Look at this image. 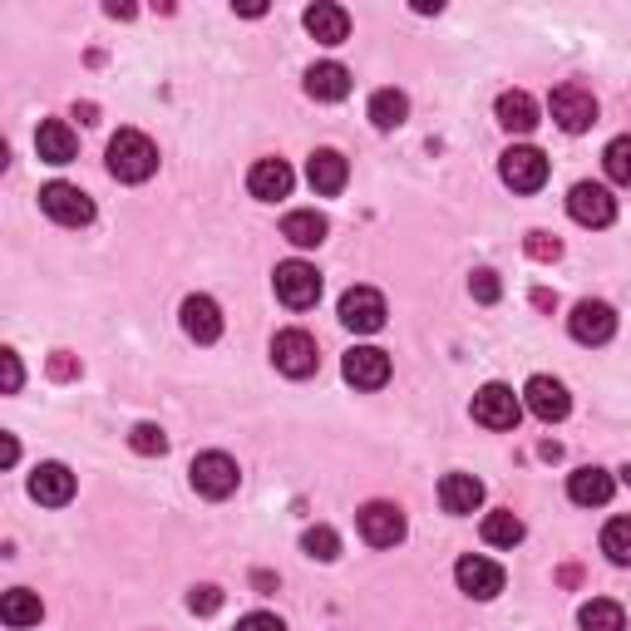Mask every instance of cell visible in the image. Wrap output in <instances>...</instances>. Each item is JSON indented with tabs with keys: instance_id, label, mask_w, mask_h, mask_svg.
Masks as SVG:
<instances>
[{
	"instance_id": "cell-13",
	"label": "cell",
	"mask_w": 631,
	"mask_h": 631,
	"mask_svg": "<svg viewBox=\"0 0 631 631\" xmlns=\"http://www.w3.org/2000/svg\"><path fill=\"white\" fill-rule=\"evenodd\" d=\"M567 331L582 345H607L617 335V311L607 301H577L573 316H567Z\"/></svg>"
},
{
	"instance_id": "cell-19",
	"label": "cell",
	"mask_w": 631,
	"mask_h": 631,
	"mask_svg": "<svg viewBox=\"0 0 631 631\" xmlns=\"http://www.w3.org/2000/svg\"><path fill=\"white\" fill-rule=\"evenodd\" d=\"M291 183H297V173H291L281 158H257L247 173V193L261 197V203H277V197L291 193Z\"/></svg>"
},
{
	"instance_id": "cell-30",
	"label": "cell",
	"mask_w": 631,
	"mask_h": 631,
	"mask_svg": "<svg viewBox=\"0 0 631 631\" xmlns=\"http://www.w3.org/2000/svg\"><path fill=\"white\" fill-rule=\"evenodd\" d=\"M577 622H582V631H627V612L612 597H592V602L577 612Z\"/></svg>"
},
{
	"instance_id": "cell-9",
	"label": "cell",
	"mask_w": 631,
	"mask_h": 631,
	"mask_svg": "<svg viewBox=\"0 0 631 631\" xmlns=\"http://www.w3.org/2000/svg\"><path fill=\"white\" fill-rule=\"evenodd\" d=\"M473 419H479L483 429H518L523 419V395H513L509 385H483L479 395H473Z\"/></svg>"
},
{
	"instance_id": "cell-18",
	"label": "cell",
	"mask_w": 631,
	"mask_h": 631,
	"mask_svg": "<svg viewBox=\"0 0 631 631\" xmlns=\"http://www.w3.org/2000/svg\"><path fill=\"white\" fill-rule=\"evenodd\" d=\"M178 321H183L188 341H197V345H213L217 335H223V311H217L213 297H188Z\"/></svg>"
},
{
	"instance_id": "cell-3",
	"label": "cell",
	"mask_w": 631,
	"mask_h": 631,
	"mask_svg": "<svg viewBox=\"0 0 631 631\" xmlns=\"http://www.w3.org/2000/svg\"><path fill=\"white\" fill-rule=\"evenodd\" d=\"M271 287H277V301L291 311H311L321 301V271L311 261H281L271 271Z\"/></svg>"
},
{
	"instance_id": "cell-11",
	"label": "cell",
	"mask_w": 631,
	"mask_h": 631,
	"mask_svg": "<svg viewBox=\"0 0 631 631\" xmlns=\"http://www.w3.org/2000/svg\"><path fill=\"white\" fill-rule=\"evenodd\" d=\"M40 207H45V217H55L60 227H84V223H94L89 193H79L75 183H45V188H40Z\"/></svg>"
},
{
	"instance_id": "cell-23",
	"label": "cell",
	"mask_w": 631,
	"mask_h": 631,
	"mask_svg": "<svg viewBox=\"0 0 631 631\" xmlns=\"http://www.w3.org/2000/svg\"><path fill=\"white\" fill-rule=\"evenodd\" d=\"M307 94L316 104H341L345 94H351V69L335 65V60H325V65H311L307 69Z\"/></svg>"
},
{
	"instance_id": "cell-27",
	"label": "cell",
	"mask_w": 631,
	"mask_h": 631,
	"mask_svg": "<svg viewBox=\"0 0 631 631\" xmlns=\"http://www.w3.org/2000/svg\"><path fill=\"white\" fill-rule=\"evenodd\" d=\"M325 217L316 213V207H301V213H287V223H281V237L291 242V247H321L325 242Z\"/></svg>"
},
{
	"instance_id": "cell-8",
	"label": "cell",
	"mask_w": 631,
	"mask_h": 631,
	"mask_svg": "<svg viewBox=\"0 0 631 631\" xmlns=\"http://www.w3.org/2000/svg\"><path fill=\"white\" fill-rule=\"evenodd\" d=\"M271 365H277L281 375H291V381H307V375H316L321 355H316V341L307 331H277V341H271Z\"/></svg>"
},
{
	"instance_id": "cell-34",
	"label": "cell",
	"mask_w": 631,
	"mask_h": 631,
	"mask_svg": "<svg viewBox=\"0 0 631 631\" xmlns=\"http://www.w3.org/2000/svg\"><path fill=\"white\" fill-rule=\"evenodd\" d=\"M129 449H133V454H163V449H168V435H163V429H158V425H133L129 429Z\"/></svg>"
},
{
	"instance_id": "cell-38",
	"label": "cell",
	"mask_w": 631,
	"mask_h": 631,
	"mask_svg": "<svg viewBox=\"0 0 631 631\" xmlns=\"http://www.w3.org/2000/svg\"><path fill=\"white\" fill-rule=\"evenodd\" d=\"M237 631H287V622L281 617H271V612H252V617H242Z\"/></svg>"
},
{
	"instance_id": "cell-15",
	"label": "cell",
	"mask_w": 631,
	"mask_h": 631,
	"mask_svg": "<svg viewBox=\"0 0 631 631\" xmlns=\"http://www.w3.org/2000/svg\"><path fill=\"white\" fill-rule=\"evenodd\" d=\"M341 371L355 391H381V385L391 381V355H385L381 345H355V351H345Z\"/></svg>"
},
{
	"instance_id": "cell-24",
	"label": "cell",
	"mask_w": 631,
	"mask_h": 631,
	"mask_svg": "<svg viewBox=\"0 0 631 631\" xmlns=\"http://www.w3.org/2000/svg\"><path fill=\"white\" fill-rule=\"evenodd\" d=\"M439 503H445V513H473L483 503V483L473 473H445L439 479Z\"/></svg>"
},
{
	"instance_id": "cell-32",
	"label": "cell",
	"mask_w": 631,
	"mask_h": 631,
	"mask_svg": "<svg viewBox=\"0 0 631 631\" xmlns=\"http://www.w3.org/2000/svg\"><path fill=\"white\" fill-rule=\"evenodd\" d=\"M602 553L612 557L617 567H631V518H612L602 528Z\"/></svg>"
},
{
	"instance_id": "cell-2",
	"label": "cell",
	"mask_w": 631,
	"mask_h": 631,
	"mask_svg": "<svg viewBox=\"0 0 631 631\" xmlns=\"http://www.w3.org/2000/svg\"><path fill=\"white\" fill-rule=\"evenodd\" d=\"M188 479H193V489L203 493V499L223 503V499H233V493H237L242 469H237V459H233V454H223V449H213V454H197V459H193V469H188Z\"/></svg>"
},
{
	"instance_id": "cell-20",
	"label": "cell",
	"mask_w": 631,
	"mask_h": 631,
	"mask_svg": "<svg viewBox=\"0 0 631 631\" xmlns=\"http://www.w3.org/2000/svg\"><path fill=\"white\" fill-rule=\"evenodd\" d=\"M30 499L45 503V509H65V503L75 499V473L65 464H40L30 473Z\"/></svg>"
},
{
	"instance_id": "cell-25",
	"label": "cell",
	"mask_w": 631,
	"mask_h": 631,
	"mask_svg": "<svg viewBox=\"0 0 631 631\" xmlns=\"http://www.w3.org/2000/svg\"><path fill=\"white\" fill-rule=\"evenodd\" d=\"M499 124L509 133H533L538 129V104H533V94H523V89L499 94Z\"/></svg>"
},
{
	"instance_id": "cell-7",
	"label": "cell",
	"mask_w": 631,
	"mask_h": 631,
	"mask_svg": "<svg viewBox=\"0 0 631 631\" xmlns=\"http://www.w3.org/2000/svg\"><path fill=\"white\" fill-rule=\"evenodd\" d=\"M385 297L375 287H351L341 297V325L345 331H355V335H375V331H385Z\"/></svg>"
},
{
	"instance_id": "cell-1",
	"label": "cell",
	"mask_w": 631,
	"mask_h": 631,
	"mask_svg": "<svg viewBox=\"0 0 631 631\" xmlns=\"http://www.w3.org/2000/svg\"><path fill=\"white\" fill-rule=\"evenodd\" d=\"M104 163H109V173L119 178V183H149L158 173V143L139 129H119L109 139V158H104Z\"/></svg>"
},
{
	"instance_id": "cell-35",
	"label": "cell",
	"mask_w": 631,
	"mask_h": 631,
	"mask_svg": "<svg viewBox=\"0 0 631 631\" xmlns=\"http://www.w3.org/2000/svg\"><path fill=\"white\" fill-rule=\"evenodd\" d=\"M469 297L473 301H483V307H493V301L503 297V281H499V271H489V267H479L469 277Z\"/></svg>"
},
{
	"instance_id": "cell-14",
	"label": "cell",
	"mask_w": 631,
	"mask_h": 631,
	"mask_svg": "<svg viewBox=\"0 0 631 631\" xmlns=\"http://www.w3.org/2000/svg\"><path fill=\"white\" fill-rule=\"evenodd\" d=\"M523 405H528L543 425H557V419H567V409H573V395H567V385L553 381V375H533V381L523 385Z\"/></svg>"
},
{
	"instance_id": "cell-16",
	"label": "cell",
	"mask_w": 631,
	"mask_h": 631,
	"mask_svg": "<svg viewBox=\"0 0 631 631\" xmlns=\"http://www.w3.org/2000/svg\"><path fill=\"white\" fill-rule=\"evenodd\" d=\"M35 153H40V163H55V168L75 163V158H79L75 129H69L65 119H45V124L35 129Z\"/></svg>"
},
{
	"instance_id": "cell-29",
	"label": "cell",
	"mask_w": 631,
	"mask_h": 631,
	"mask_svg": "<svg viewBox=\"0 0 631 631\" xmlns=\"http://www.w3.org/2000/svg\"><path fill=\"white\" fill-rule=\"evenodd\" d=\"M405 119H409V99H405L399 89H375V94H371V124H375V129L391 133V129H399Z\"/></svg>"
},
{
	"instance_id": "cell-41",
	"label": "cell",
	"mask_w": 631,
	"mask_h": 631,
	"mask_svg": "<svg viewBox=\"0 0 631 631\" xmlns=\"http://www.w3.org/2000/svg\"><path fill=\"white\" fill-rule=\"evenodd\" d=\"M622 483H627V489H631V464H627V469H622Z\"/></svg>"
},
{
	"instance_id": "cell-39",
	"label": "cell",
	"mask_w": 631,
	"mask_h": 631,
	"mask_svg": "<svg viewBox=\"0 0 631 631\" xmlns=\"http://www.w3.org/2000/svg\"><path fill=\"white\" fill-rule=\"evenodd\" d=\"M528 252H533V257H543V261H553V257H563V242L548 237V233H533L528 237Z\"/></svg>"
},
{
	"instance_id": "cell-12",
	"label": "cell",
	"mask_w": 631,
	"mask_h": 631,
	"mask_svg": "<svg viewBox=\"0 0 631 631\" xmlns=\"http://www.w3.org/2000/svg\"><path fill=\"white\" fill-rule=\"evenodd\" d=\"M567 213H573V223H582V227H612L617 223V197L607 193L602 183H577L573 193H567Z\"/></svg>"
},
{
	"instance_id": "cell-37",
	"label": "cell",
	"mask_w": 631,
	"mask_h": 631,
	"mask_svg": "<svg viewBox=\"0 0 631 631\" xmlns=\"http://www.w3.org/2000/svg\"><path fill=\"white\" fill-rule=\"evenodd\" d=\"M0 375H6V395H15L20 381H25V371H20V355H15V351H0Z\"/></svg>"
},
{
	"instance_id": "cell-26",
	"label": "cell",
	"mask_w": 631,
	"mask_h": 631,
	"mask_svg": "<svg viewBox=\"0 0 631 631\" xmlns=\"http://www.w3.org/2000/svg\"><path fill=\"white\" fill-rule=\"evenodd\" d=\"M0 617H6V627L25 631V627H40V617H45V607H40V592H30V587H15V592L0 597Z\"/></svg>"
},
{
	"instance_id": "cell-21",
	"label": "cell",
	"mask_w": 631,
	"mask_h": 631,
	"mask_svg": "<svg viewBox=\"0 0 631 631\" xmlns=\"http://www.w3.org/2000/svg\"><path fill=\"white\" fill-rule=\"evenodd\" d=\"M301 20H307L311 40H321V45H345V40H351V15H345V6L316 0V6H311Z\"/></svg>"
},
{
	"instance_id": "cell-36",
	"label": "cell",
	"mask_w": 631,
	"mask_h": 631,
	"mask_svg": "<svg viewBox=\"0 0 631 631\" xmlns=\"http://www.w3.org/2000/svg\"><path fill=\"white\" fill-rule=\"evenodd\" d=\"M217 607H223V592H217V587H193V592H188V612H197V617H213Z\"/></svg>"
},
{
	"instance_id": "cell-4",
	"label": "cell",
	"mask_w": 631,
	"mask_h": 631,
	"mask_svg": "<svg viewBox=\"0 0 631 631\" xmlns=\"http://www.w3.org/2000/svg\"><path fill=\"white\" fill-rule=\"evenodd\" d=\"M499 178L513 193H538V188L548 183V153L533 149V143H513V149L499 158Z\"/></svg>"
},
{
	"instance_id": "cell-33",
	"label": "cell",
	"mask_w": 631,
	"mask_h": 631,
	"mask_svg": "<svg viewBox=\"0 0 631 631\" xmlns=\"http://www.w3.org/2000/svg\"><path fill=\"white\" fill-rule=\"evenodd\" d=\"M602 168H607V178H612V183L631 188V133H622V139H612V143H607Z\"/></svg>"
},
{
	"instance_id": "cell-31",
	"label": "cell",
	"mask_w": 631,
	"mask_h": 631,
	"mask_svg": "<svg viewBox=\"0 0 631 631\" xmlns=\"http://www.w3.org/2000/svg\"><path fill=\"white\" fill-rule=\"evenodd\" d=\"M301 548H307V557H316V563H335V557H341V533L316 523V528L301 533Z\"/></svg>"
},
{
	"instance_id": "cell-40",
	"label": "cell",
	"mask_w": 631,
	"mask_h": 631,
	"mask_svg": "<svg viewBox=\"0 0 631 631\" xmlns=\"http://www.w3.org/2000/svg\"><path fill=\"white\" fill-rule=\"evenodd\" d=\"M0 459H6V464H15V459H20V445H15V435H6V439H0Z\"/></svg>"
},
{
	"instance_id": "cell-22",
	"label": "cell",
	"mask_w": 631,
	"mask_h": 631,
	"mask_svg": "<svg viewBox=\"0 0 631 631\" xmlns=\"http://www.w3.org/2000/svg\"><path fill=\"white\" fill-rule=\"evenodd\" d=\"M307 178L321 197H335L345 188V178H351V163H345V153H335V149H316L311 163H307Z\"/></svg>"
},
{
	"instance_id": "cell-10",
	"label": "cell",
	"mask_w": 631,
	"mask_h": 631,
	"mask_svg": "<svg viewBox=\"0 0 631 631\" xmlns=\"http://www.w3.org/2000/svg\"><path fill=\"white\" fill-rule=\"evenodd\" d=\"M454 582H459V592L473 597V602H493L509 577H503V567L493 563V557L469 553V557H459V563H454Z\"/></svg>"
},
{
	"instance_id": "cell-28",
	"label": "cell",
	"mask_w": 631,
	"mask_h": 631,
	"mask_svg": "<svg viewBox=\"0 0 631 631\" xmlns=\"http://www.w3.org/2000/svg\"><path fill=\"white\" fill-rule=\"evenodd\" d=\"M483 543H489V548H518L523 543V518L513 509L483 513Z\"/></svg>"
},
{
	"instance_id": "cell-5",
	"label": "cell",
	"mask_w": 631,
	"mask_h": 631,
	"mask_svg": "<svg viewBox=\"0 0 631 631\" xmlns=\"http://www.w3.org/2000/svg\"><path fill=\"white\" fill-rule=\"evenodd\" d=\"M548 114L563 133H587L597 124V99H592V89H582V84H557L553 99H548Z\"/></svg>"
},
{
	"instance_id": "cell-17",
	"label": "cell",
	"mask_w": 631,
	"mask_h": 631,
	"mask_svg": "<svg viewBox=\"0 0 631 631\" xmlns=\"http://www.w3.org/2000/svg\"><path fill=\"white\" fill-rule=\"evenodd\" d=\"M612 493H617V479L607 469H597V464H582V469L567 473V499L582 503V509H602Z\"/></svg>"
},
{
	"instance_id": "cell-6",
	"label": "cell",
	"mask_w": 631,
	"mask_h": 631,
	"mask_svg": "<svg viewBox=\"0 0 631 631\" xmlns=\"http://www.w3.org/2000/svg\"><path fill=\"white\" fill-rule=\"evenodd\" d=\"M355 528H361V538L371 548H395V543H405V513H399V503L375 499L355 513Z\"/></svg>"
}]
</instances>
